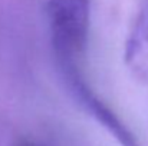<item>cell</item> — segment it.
<instances>
[{
	"label": "cell",
	"instance_id": "cell-1",
	"mask_svg": "<svg viewBox=\"0 0 148 146\" xmlns=\"http://www.w3.org/2000/svg\"><path fill=\"white\" fill-rule=\"evenodd\" d=\"M46 10L58 65H79L88 46L91 0H48Z\"/></svg>",
	"mask_w": 148,
	"mask_h": 146
},
{
	"label": "cell",
	"instance_id": "cell-2",
	"mask_svg": "<svg viewBox=\"0 0 148 146\" xmlns=\"http://www.w3.org/2000/svg\"><path fill=\"white\" fill-rule=\"evenodd\" d=\"M62 77L73 99L81 105V107L91 115L99 125H102L121 146H140L137 138L130 132V129L119 120V117L101 100L98 95L89 88L84 79L79 65L65 63L59 65Z\"/></svg>",
	"mask_w": 148,
	"mask_h": 146
},
{
	"label": "cell",
	"instance_id": "cell-3",
	"mask_svg": "<svg viewBox=\"0 0 148 146\" xmlns=\"http://www.w3.org/2000/svg\"><path fill=\"white\" fill-rule=\"evenodd\" d=\"M125 63L135 77L148 83V0L141 6L127 39Z\"/></svg>",
	"mask_w": 148,
	"mask_h": 146
}]
</instances>
